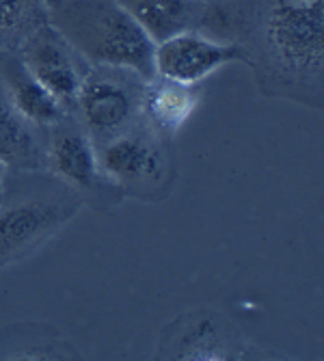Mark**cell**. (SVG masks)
Wrapping results in <instances>:
<instances>
[{
  "label": "cell",
  "mask_w": 324,
  "mask_h": 361,
  "mask_svg": "<svg viewBox=\"0 0 324 361\" xmlns=\"http://www.w3.org/2000/svg\"><path fill=\"white\" fill-rule=\"evenodd\" d=\"M247 68L266 97L322 109L324 0H253L240 16Z\"/></svg>",
  "instance_id": "cell-1"
},
{
  "label": "cell",
  "mask_w": 324,
  "mask_h": 361,
  "mask_svg": "<svg viewBox=\"0 0 324 361\" xmlns=\"http://www.w3.org/2000/svg\"><path fill=\"white\" fill-rule=\"evenodd\" d=\"M46 13L89 65L154 76L156 42L119 0H46Z\"/></svg>",
  "instance_id": "cell-2"
},
{
  "label": "cell",
  "mask_w": 324,
  "mask_h": 361,
  "mask_svg": "<svg viewBox=\"0 0 324 361\" xmlns=\"http://www.w3.org/2000/svg\"><path fill=\"white\" fill-rule=\"evenodd\" d=\"M82 200L52 173L15 171L0 202V269L20 264L56 238L82 208Z\"/></svg>",
  "instance_id": "cell-3"
},
{
  "label": "cell",
  "mask_w": 324,
  "mask_h": 361,
  "mask_svg": "<svg viewBox=\"0 0 324 361\" xmlns=\"http://www.w3.org/2000/svg\"><path fill=\"white\" fill-rule=\"evenodd\" d=\"M95 149L104 176L123 197L160 202L171 192L177 176L173 141L154 133L143 119L97 143Z\"/></svg>",
  "instance_id": "cell-4"
},
{
  "label": "cell",
  "mask_w": 324,
  "mask_h": 361,
  "mask_svg": "<svg viewBox=\"0 0 324 361\" xmlns=\"http://www.w3.org/2000/svg\"><path fill=\"white\" fill-rule=\"evenodd\" d=\"M143 78L117 68L89 65L72 111L91 137L93 145L102 143L139 123Z\"/></svg>",
  "instance_id": "cell-5"
},
{
  "label": "cell",
  "mask_w": 324,
  "mask_h": 361,
  "mask_svg": "<svg viewBox=\"0 0 324 361\" xmlns=\"http://www.w3.org/2000/svg\"><path fill=\"white\" fill-rule=\"evenodd\" d=\"M46 169L68 184L82 204L97 210H108L123 200L121 190L104 176L91 137L72 115L48 128Z\"/></svg>",
  "instance_id": "cell-6"
},
{
  "label": "cell",
  "mask_w": 324,
  "mask_h": 361,
  "mask_svg": "<svg viewBox=\"0 0 324 361\" xmlns=\"http://www.w3.org/2000/svg\"><path fill=\"white\" fill-rule=\"evenodd\" d=\"M249 65L247 50L236 39H218L199 28H182L154 46V76L201 85L227 65Z\"/></svg>",
  "instance_id": "cell-7"
},
{
  "label": "cell",
  "mask_w": 324,
  "mask_h": 361,
  "mask_svg": "<svg viewBox=\"0 0 324 361\" xmlns=\"http://www.w3.org/2000/svg\"><path fill=\"white\" fill-rule=\"evenodd\" d=\"M259 350H249L240 331L214 310L188 312L167 324L160 334L156 359H190V361H220L244 359Z\"/></svg>",
  "instance_id": "cell-8"
},
{
  "label": "cell",
  "mask_w": 324,
  "mask_h": 361,
  "mask_svg": "<svg viewBox=\"0 0 324 361\" xmlns=\"http://www.w3.org/2000/svg\"><path fill=\"white\" fill-rule=\"evenodd\" d=\"M24 68L37 82H42L56 100L72 111L89 63L65 42V37L50 24L37 26L18 48Z\"/></svg>",
  "instance_id": "cell-9"
},
{
  "label": "cell",
  "mask_w": 324,
  "mask_h": 361,
  "mask_svg": "<svg viewBox=\"0 0 324 361\" xmlns=\"http://www.w3.org/2000/svg\"><path fill=\"white\" fill-rule=\"evenodd\" d=\"M204 97L201 85H184L151 76L141 89V117L154 133L173 141L199 111Z\"/></svg>",
  "instance_id": "cell-10"
},
{
  "label": "cell",
  "mask_w": 324,
  "mask_h": 361,
  "mask_svg": "<svg viewBox=\"0 0 324 361\" xmlns=\"http://www.w3.org/2000/svg\"><path fill=\"white\" fill-rule=\"evenodd\" d=\"M0 80L11 106L32 126L48 130L70 115L68 106H63L42 82L30 76L18 52L0 54Z\"/></svg>",
  "instance_id": "cell-11"
},
{
  "label": "cell",
  "mask_w": 324,
  "mask_h": 361,
  "mask_svg": "<svg viewBox=\"0 0 324 361\" xmlns=\"http://www.w3.org/2000/svg\"><path fill=\"white\" fill-rule=\"evenodd\" d=\"M46 139L44 128L26 121L0 89V162L15 171L46 169Z\"/></svg>",
  "instance_id": "cell-12"
},
{
  "label": "cell",
  "mask_w": 324,
  "mask_h": 361,
  "mask_svg": "<svg viewBox=\"0 0 324 361\" xmlns=\"http://www.w3.org/2000/svg\"><path fill=\"white\" fill-rule=\"evenodd\" d=\"M132 13L154 42H160L182 28H190L194 9L190 0H119Z\"/></svg>",
  "instance_id": "cell-13"
},
{
  "label": "cell",
  "mask_w": 324,
  "mask_h": 361,
  "mask_svg": "<svg viewBox=\"0 0 324 361\" xmlns=\"http://www.w3.org/2000/svg\"><path fill=\"white\" fill-rule=\"evenodd\" d=\"M44 22H48L46 0H0V54L18 52Z\"/></svg>",
  "instance_id": "cell-14"
},
{
  "label": "cell",
  "mask_w": 324,
  "mask_h": 361,
  "mask_svg": "<svg viewBox=\"0 0 324 361\" xmlns=\"http://www.w3.org/2000/svg\"><path fill=\"white\" fill-rule=\"evenodd\" d=\"M7 173L9 169L0 162V202H3V197H5V182H7Z\"/></svg>",
  "instance_id": "cell-15"
},
{
  "label": "cell",
  "mask_w": 324,
  "mask_h": 361,
  "mask_svg": "<svg viewBox=\"0 0 324 361\" xmlns=\"http://www.w3.org/2000/svg\"><path fill=\"white\" fill-rule=\"evenodd\" d=\"M190 3H194V5H212L214 0H190Z\"/></svg>",
  "instance_id": "cell-16"
}]
</instances>
